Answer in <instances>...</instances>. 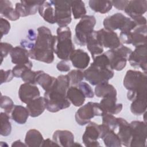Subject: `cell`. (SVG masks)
Listing matches in <instances>:
<instances>
[{"label": "cell", "mask_w": 147, "mask_h": 147, "mask_svg": "<svg viewBox=\"0 0 147 147\" xmlns=\"http://www.w3.org/2000/svg\"><path fill=\"white\" fill-rule=\"evenodd\" d=\"M73 67L78 69H86L90 61V57L84 50L75 49L71 53L69 59Z\"/></svg>", "instance_id": "cell-20"}, {"label": "cell", "mask_w": 147, "mask_h": 147, "mask_svg": "<svg viewBox=\"0 0 147 147\" xmlns=\"http://www.w3.org/2000/svg\"><path fill=\"white\" fill-rule=\"evenodd\" d=\"M29 116L31 117H37L43 113L46 109V103L44 96H39L26 104Z\"/></svg>", "instance_id": "cell-23"}, {"label": "cell", "mask_w": 147, "mask_h": 147, "mask_svg": "<svg viewBox=\"0 0 147 147\" xmlns=\"http://www.w3.org/2000/svg\"><path fill=\"white\" fill-rule=\"evenodd\" d=\"M77 86L83 92L86 98H92L94 97V93L93 92V90L91 87L86 82H81L77 85Z\"/></svg>", "instance_id": "cell-43"}, {"label": "cell", "mask_w": 147, "mask_h": 147, "mask_svg": "<svg viewBox=\"0 0 147 147\" xmlns=\"http://www.w3.org/2000/svg\"><path fill=\"white\" fill-rule=\"evenodd\" d=\"M56 68L60 72H69L71 67L68 60H62L57 64Z\"/></svg>", "instance_id": "cell-47"}, {"label": "cell", "mask_w": 147, "mask_h": 147, "mask_svg": "<svg viewBox=\"0 0 147 147\" xmlns=\"http://www.w3.org/2000/svg\"><path fill=\"white\" fill-rule=\"evenodd\" d=\"M103 114L104 111L99 103L88 102L76 111L75 118L78 125L83 126L90 122L95 116H102Z\"/></svg>", "instance_id": "cell-9"}, {"label": "cell", "mask_w": 147, "mask_h": 147, "mask_svg": "<svg viewBox=\"0 0 147 147\" xmlns=\"http://www.w3.org/2000/svg\"><path fill=\"white\" fill-rule=\"evenodd\" d=\"M84 79L92 86L109 83L114 76V72L110 67L106 54L102 53L93 58V62L84 72Z\"/></svg>", "instance_id": "cell-3"}, {"label": "cell", "mask_w": 147, "mask_h": 147, "mask_svg": "<svg viewBox=\"0 0 147 147\" xmlns=\"http://www.w3.org/2000/svg\"><path fill=\"white\" fill-rule=\"evenodd\" d=\"M12 63L14 64H21L28 63L29 53L27 49L22 46H17L13 48L10 53Z\"/></svg>", "instance_id": "cell-24"}, {"label": "cell", "mask_w": 147, "mask_h": 147, "mask_svg": "<svg viewBox=\"0 0 147 147\" xmlns=\"http://www.w3.org/2000/svg\"><path fill=\"white\" fill-rule=\"evenodd\" d=\"M44 141L41 133L37 130L32 129L29 130L26 134L25 144L28 147L41 146Z\"/></svg>", "instance_id": "cell-28"}, {"label": "cell", "mask_w": 147, "mask_h": 147, "mask_svg": "<svg viewBox=\"0 0 147 147\" xmlns=\"http://www.w3.org/2000/svg\"><path fill=\"white\" fill-rule=\"evenodd\" d=\"M0 13L3 17L12 21H16L20 17L16 9L13 7L12 3L7 0L0 1Z\"/></svg>", "instance_id": "cell-27"}, {"label": "cell", "mask_w": 147, "mask_h": 147, "mask_svg": "<svg viewBox=\"0 0 147 147\" xmlns=\"http://www.w3.org/2000/svg\"><path fill=\"white\" fill-rule=\"evenodd\" d=\"M0 28L1 33V38L8 34L10 29V24L9 22L5 18L1 17L0 18Z\"/></svg>", "instance_id": "cell-46"}, {"label": "cell", "mask_w": 147, "mask_h": 147, "mask_svg": "<svg viewBox=\"0 0 147 147\" xmlns=\"http://www.w3.org/2000/svg\"><path fill=\"white\" fill-rule=\"evenodd\" d=\"M146 44L136 47L130 53L128 60L130 65L134 68H140L146 72L147 65Z\"/></svg>", "instance_id": "cell-15"}, {"label": "cell", "mask_w": 147, "mask_h": 147, "mask_svg": "<svg viewBox=\"0 0 147 147\" xmlns=\"http://www.w3.org/2000/svg\"><path fill=\"white\" fill-rule=\"evenodd\" d=\"M29 116V113L26 107L21 105H14L11 113V119L20 125L25 123Z\"/></svg>", "instance_id": "cell-30"}, {"label": "cell", "mask_w": 147, "mask_h": 147, "mask_svg": "<svg viewBox=\"0 0 147 147\" xmlns=\"http://www.w3.org/2000/svg\"><path fill=\"white\" fill-rule=\"evenodd\" d=\"M18 96L22 103L27 104L30 101L40 96V92L36 84L24 83L19 88Z\"/></svg>", "instance_id": "cell-17"}, {"label": "cell", "mask_w": 147, "mask_h": 147, "mask_svg": "<svg viewBox=\"0 0 147 147\" xmlns=\"http://www.w3.org/2000/svg\"><path fill=\"white\" fill-rule=\"evenodd\" d=\"M56 33L53 45L54 53L59 59L68 61L71 53L75 50L71 30L68 26L59 27Z\"/></svg>", "instance_id": "cell-5"}, {"label": "cell", "mask_w": 147, "mask_h": 147, "mask_svg": "<svg viewBox=\"0 0 147 147\" xmlns=\"http://www.w3.org/2000/svg\"><path fill=\"white\" fill-rule=\"evenodd\" d=\"M106 126L102 124L90 122L86 127L84 134L82 136V141L87 147L99 146L100 144L98 140L102 138Z\"/></svg>", "instance_id": "cell-12"}, {"label": "cell", "mask_w": 147, "mask_h": 147, "mask_svg": "<svg viewBox=\"0 0 147 147\" xmlns=\"http://www.w3.org/2000/svg\"><path fill=\"white\" fill-rule=\"evenodd\" d=\"M147 1L133 0L129 1L124 11L131 19L141 16L146 12Z\"/></svg>", "instance_id": "cell-18"}, {"label": "cell", "mask_w": 147, "mask_h": 147, "mask_svg": "<svg viewBox=\"0 0 147 147\" xmlns=\"http://www.w3.org/2000/svg\"><path fill=\"white\" fill-rule=\"evenodd\" d=\"M37 37L33 47L29 50V57L32 59L52 63L54 60L53 45L55 36L52 35L51 30L44 26L37 28Z\"/></svg>", "instance_id": "cell-2"}, {"label": "cell", "mask_w": 147, "mask_h": 147, "mask_svg": "<svg viewBox=\"0 0 147 147\" xmlns=\"http://www.w3.org/2000/svg\"><path fill=\"white\" fill-rule=\"evenodd\" d=\"M96 18L94 16L86 15L81 18L75 29L74 41L79 45L84 46L89 36L94 30Z\"/></svg>", "instance_id": "cell-6"}, {"label": "cell", "mask_w": 147, "mask_h": 147, "mask_svg": "<svg viewBox=\"0 0 147 147\" xmlns=\"http://www.w3.org/2000/svg\"><path fill=\"white\" fill-rule=\"evenodd\" d=\"M38 71H33L31 69H27L22 75L21 78L25 83H29L36 84V79Z\"/></svg>", "instance_id": "cell-42"}, {"label": "cell", "mask_w": 147, "mask_h": 147, "mask_svg": "<svg viewBox=\"0 0 147 147\" xmlns=\"http://www.w3.org/2000/svg\"><path fill=\"white\" fill-rule=\"evenodd\" d=\"M11 146L12 147H13V146H26V145L25 144H24L23 142H22L21 141V140H17V141L13 142V144H11Z\"/></svg>", "instance_id": "cell-50"}, {"label": "cell", "mask_w": 147, "mask_h": 147, "mask_svg": "<svg viewBox=\"0 0 147 147\" xmlns=\"http://www.w3.org/2000/svg\"><path fill=\"white\" fill-rule=\"evenodd\" d=\"M96 34L98 39L103 47L113 49L122 44L117 33L114 31L102 28L97 30Z\"/></svg>", "instance_id": "cell-14"}, {"label": "cell", "mask_w": 147, "mask_h": 147, "mask_svg": "<svg viewBox=\"0 0 147 147\" xmlns=\"http://www.w3.org/2000/svg\"><path fill=\"white\" fill-rule=\"evenodd\" d=\"M14 77L12 69H8L5 71L2 69H1V84L10 82Z\"/></svg>", "instance_id": "cell-45"}, {"label": "cell", "mask_w": 147, "mask_h": 147, "mask_svg": "<svg viewBox=\"0 0 147 147\" xmlns=\"http://www.w3.org/2000/svg\"><path fill=\"white\" fill-rule=\"evenodd\" d=\"M147 97H142L133 100L130 105L131 112L136 115H141L146 112Z\"/></svg>", "instance_id": "cell-34"}, {"label": "cell", "mask_w": 147, "mask_h": 147, "mask_svg": "<svg viewBox=\"0 0 147 147\" xmlns=\"http://www.w3.org/2000/svg\"><path fill=\"white\" fill-rule=\"evenodd\" d=\"M71 11L75 20L79 19L86 15L87 11L84 3L82 1H71Z\"/></svg>", "instance_id": "cell-36"}, {"label": "cell", "mask_w": 147, "mask_h": 147, "mask_svg": "<svg viewBox=\"0 0 147 147\" xmlns=\"http://www.w3.org/2000/svg\"><path fill=\"white\" fill-rule=\"evenodd\" d=\"M123 84L127 90V98L133 101L137 98L147 97L146 72L128 70L124 77Z\"/></svg>", "instance_id": "cell-4"}, {"label": "cell", "mask_w": 147, "mask_h": 147, "mask_svg": "<svg viewBox=\"0 0 147 147\" xmlns=\"http://www.w3.org/2000/svg\"><path fill=\"white\" fill-rule=\"evenodd\" d=\"M88 4L92 10L101 14H105L109 12L113 7L111 1L90 0Z\"/></svg>", "instance_id": "cell-33"}, {"label": "cell", "mask_w": 147, "mask_h": 147, "mask_svg": "<svg viewBox=\"0 0 147 147\" xmlns=\"http://www.w3.org/2000/svg\"><path fill=\"white\" fill-rule=\"evenodd\" d=\"M44 1H21L16 3L15 9L20 17L35 14Z\"/></svg>", "instance_id": "cell-16"}, {"label": "cell", "mask_w": 147, "mask_h": 147, "mask_svg": "<svg viewBox=\"0 0 147 147\" xmlns=\"http://www.w3.org/2000/svg\"><path fill=\"white\" fill-rule=\"evenodd\" d=\"M59 146V145L53 140H51L49 138L44 140L42 144L41 145V146Z\"/></svg>", "instance_id": "cell-49"}, {"label": "cell", "mask_w": 147, "mask_h": 147, "mask_svg": "<svg viewBox=\"0 0 147 147\" xmlns=\"http://www.w3.org/2000/svg\"><path fill=\"white\" fill-rule=\"evenodd\" d=\"M56 81V78L50 76L43 71H38L36 83L40 85L45 91H49L53 86Z\"/></svg>", "instance_id": "cell-29"}, {"label": "cell", "mask_w": 147, "mask_h": 147, "mask_svg": "<svg viewBox=\"0 0 147 147\" xmlns=\"http://www.w3.org/2000/svg\"><path fill=\"white\" fill-rule=\"evenodd\" d=\"M129 1H111L113 6L119 10H124L126 6L128 3Z\"/></svg>", "instance_id": "cell-48"}, {"label": "cell", "mask_w": 147, "mask_h": 147, "mask_svg": "<svg viewBox=\"0 0 147 147\" xmlns=\"http://www.w3.org/2000/svg\"><path fill=\"white\" fill-rule=\"evenodd\" d=\"M32 67L33 63L31 61H29L28 63L25 64H17L12 69L14 76L16 78H21L22 74L25 71L29 69H32Z\"/></svg>", "instance_id": "cell-41"}, {"label": "cell", "mask_w": 147, "mask_h": 147, "mask_svg": "<svg viewBox=\"0 0 147 147\" xmlns=\"http://www.w3.org/2000/svg\"><path fill=\"white\" fill-rule=\"evenodd\" d=\"M132 50L123 44L113 49H109L105 53L107 56L110 67L113 70L122 71L126 65L127 60Z\"/></svg>", "instance_id": "cell-8"}, {"label": "cell", "mask_w": 147, "mask_h": 147, "mask_svg": "<svg viewBox=\"0 0 147 147\" xmlns=\"http://www.w3.org/2000/svg\"><path fill=\"white\" fill-rule=\"evenodd\" d=\"M102 117V124L108 127L110 129L115 131L118 127L117 118L109 113H105Z\"/></svg>", "instance_id": "cell-39"}, {"label": "cell", "mask_w": 147, "mask_h": 147, "mask_svg": "<svg viewBox=\"0 0 147 147\" xmlns=\"http://www.w3.org/2000/svg\"><path fill=\"white\" fill-rule=\"evenodd\" d=\"M38 13L47 22L51 24L55 23L54 8L50 2L44 1L38 9Z\"/></svg>", "instance_id": "cell-31"}, {"label": "cell", "mask_w": 147, "mask_h": 147, "mask_svg": "<svg viewBox=\"0 0 147 147\" xmlns=\"http://www.w3.org/2000/svg\"><path fill=\"white\" fill-rule=\"evenodd\" d=\"M1 129L0 134L2 136H8L11 131V125L10 121V117L6 113L1 112Z\"/></svg>", "instance_id": "cell-37"}, {"label": "cell", "mask_w": 147, "mask_h": 147, "mask_svg": "<svg viewBox=\"0 0 147 147\" xmlns=\"http://www.w3.org/2000/svg\"><path fill=\"white\" fill-rule=\"evenodd\" d=\"M70 82V85L77 86L84 79V73L80 69H72L67 74Z\"/></svg>", "instance_id": "cell-38"}, {"label": "cell", "mask_w": 147, "mask_h": 147, "mask_svg": "<svg viewBox=\"0 0 147 147\" xmlns=\"http://www.w3.org/2000/svg\"><path fill=\"white\" fill-rule=\"evenodd\" d=\"M0 107L5 110V112L7 114H11L14 105L12 99L7 96L1 95V101H0Z\"/></svg>", "instance_id": "cell-40"}, {"label": "cell", "mask_w": 147, "mask_h": 147, "mask_svg": "<svg viewBox=\"0 0 147 147\" xmlns=\"http://www.w3.org/2000/svg\"><path fill=\"white\" fill-rule=\"evenodd\" d=\"M67 98L75 107L82 106L85 102L86 96L77 86H71L67 92Z\"/></svg>", "instance_id": "cell-25"}, {"label": "cell", "mask_w": 147, "mask_h": 147, "mask_svg": "<svg viewBox=\"0 0 147 147\" xmlns=\"http://www.w3.org/2000/svg\"><path fill=\"white\" fill-rule=\"evenodd\" d=\"M94 92L98 98H103L108 95H116L117 90L115 87L109 83L99 84L95 86Z\"/></svg>", "instance_id": "cell-35"}, {"label": "cell", "mask_w": 147, "mask_h": 147, "mask_svg": "<svg viewBox=\"0 0 147 147\" xmlns=\"http://www.w3.org/2000/svg\"><path fill=\"white\" fill-rule=\"evenodd\" d=\"M70 87L69 79L67 75H61L56 78L53 86L45 91L44 97L46 103V109L51 113L68 108L71 102L67 98V92Z\"/></svg>", "instance_id": "cell-1"}, {"label": "cell", "mask_w": 147, "mask_h": 147, "mask_svg": "<svg viewBox=\"0 0 147 147\" xmlns=\"http://www.w3.org/2000/svg\"><path fill=\"white\" fill-rule=\"evenodd\" d=\"M1 47V63L3 60V58L6 57L9 53H10L11 50L13 48V47L11 44L7 42H1L0 44Z\"/></svg>", "instance_id": "cell-44"}, {"label": "cell", "mask_w": 147, "mask_h": 147, "mask_svg": "<svg viewBox=\"0 0 147 147\" xmlns=\"http://www.w3.org/2000/svg\"><path fill=\"white\" fill-rule=\"evenodd\" d=\"M118 131L117 134L121 141L122 145L130 146L131 140V132L130 123L122 118H117Z\"/></svg>", "instance_id": "cell-21"}, {"label": "cell", "mask_w": 147, "mask_h": 147, "mask_svg": "<svg viewBox=\"0 0 147 147\" xmlns=\"http://www.w3.org/2000/svg\"><path fill=\"white\" fill-rule=\"evenodd\" d=\"M146 25H137L131 31L121 32L119 39L125 44H132L135 47L146 44Z\"/></svg>", "instance_id": "cell-11"}, {"label": "cell", "mask_w": 147, "mask_h": 147, "mask_svg": "<svg viewBox=\"0 0 147 147\" xmlns=\"http://www.w3.org/2000/svg\"><path fill=\"white\" fill-rule=\"evenodd\" d=\"M129 123L131 132V140L130 147L145 146L147 138L146 122L140 121H133Z\"/></svg>", "instance_id": "cell-13"}, {"label": "cell", "mask_w": 147, "mask_h": 147, "mask_svg": "<svg viewBox=\"0 0 147 147\" xmlns=\"http://www.w3.org/2000/svg\"><path fill=\"white\" fill-rule=\"evenodd\" d=\"M86 46L92 59L103 53V48L98 39L96 30H94L89 36L86 41Z\"/></svg>", "instance_id": "cell-26"}, {"label": "cell", "mask_w": 147, "mask_h": 147, "mask_svg": "<svg viewBox=\"0 0 147 147\" xmlns=\"http://www.w3.org/2000/svg\"><path fill=\"white\" fill-rule=\"evenodd\" d=\"M54 6L55 20L59 27H66L72 21L71 1H50Z\"/></svg>", "instance_id": "cell-10"}, {"label": "cell", "mask_w": 147, "mask_h": 147, "mask_svg": "<svg viewBox=\"0 0 147 147\" xmlns=\"http://www.w3.org/2000/svg\"><path fill=\"white\" fill-rule=\"evenodd\" d=\"M103 24L105 29L111 31L119 29L123 32H130L137 26L133 20L120 13L107 17L104 19Z\"/></svg>", "instance_id": "cell-7"}, {"label": "cell", "mask_w": 147, "mask_h": 147, "mask_svg": "<svg viewBox=\"0 0 147 147\" xmlns=\"http://www.w3.org/2000/svg\"><path fill=\"white\" fill-rule=\"evenodd\" d=\"M105 126L106 129L102 138L105 145L107 147H121L122 144L118 135L114 130Z\"/></svg>", "instance_id": "cell-32"}, {"label": "cell", "mask_w": 147, "mask_h": 147, "mask_svg": "<svg viewBox=\"0 0 147 147\" xmlns=\"http://www.w3.org/2000/svg\"><path fill=\"white\" fill-rule=\"evenodd\" d=\"M116 95H108L101 99L100 105L105 113H109L113 115L119 114L122 110L123 105L117 103Z\"/></svg>", "instance_id": "cell-19"}, {"label": "cell", "mask_w": 147, "mask_h": 147, "mask_svg": "<svg viewBox=\"0 0 147 147\" xmlns=\"http://www.w3.org/2000/svg\"><path fill=\"white\" fill-rule=\"evenodd\" d=\"M52 139L59 146L71 147L74 146L75 144L74 136L69 130H56L53 133Z\"/></svg>", "instance_id": "cell-22"}]
</instances>
